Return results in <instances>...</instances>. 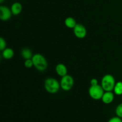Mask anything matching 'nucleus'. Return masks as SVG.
Returning a JSON list of instances; mask_svg holds the SVG:
<instances>
[{
  "label": "nucleus",
  "instance_id": "obj_1",
  "mask_svg": "<svg viewBox=\"0 0 122 122\" xmlns=\"http://www.w3.org/2000/svg\"><path fill=\"white\" fill-rule=\"evenodd\" d=\"M35 67L40 71H44L47 69L48 62L46 58L41 54H35L32 58Z\"/></svg>",
  "mask_w": 122,
  "mask_h": 122
},
{
  "label": "nucleus",
  "instance_id": "obj_2",
  "mask_svg": "<svg viewBox=\"0 0 122 122\" xmlns=\"http://www.w3.org/2000/svg\"><path fill=\"white\" fill-rule=\"evenodd\" d=\"M44 87L48 92L50 94H56L60 88V83L57 81L56 79L52 77H49L45 81Z\"/></svg>",
  "mask_w": 122,
  "mask_h": 122
},
{
  "label": "nucleus",
  "instance_id": "obj_3",
  "mask_svg": "<svg viewBox=\"0 0 122 122\" xmlns=\"http://www.w3.org/2000/svg\"><path fill=\"white\" fill-rule=\"evenodd\" d=\"M116 83L114 76L109 74L104 75L101 80V86L104 91H112L114 90Z\"/></svg>",
  "mask_w": 122,
  "mask_h": 122
},
{
  "label": "nucleus",
  "instance_id": "obj_4",
  "mask_svg": "<svg viewBox=\"0 0 122 122\" xmlns=\"http://www.w3.org/2000/svg\"><path fill=\"white\" fill-rule=\"evenodd\" d=\"M89 95L93 100H99L102 98V95L104 93V90L103 89L101 85L91 86L89 89Z\"/></svg>",
  "mask_w": 122,
  "mask_h": 122
},
{
  "label": "nucleus",
  "instance_id": "obj_5",
  "mask_svg": "<svg viewBox=\"0 0 122 122\" xmlns=\"http://www.w3.org/2000/svg\"><path fill=\"white\" fill-rule=\"evenodd\" d=\"M74 85V79L70 75H66L61 77L60 81V86L62 89L65 91H69L72 89Z\"/></svg>",
  "mask_w": 122,
  "mask_h": 122
},
{
  "label": "nucleus",
  "instance_id": "obj_6",
  "mask_svg": "<svg viewBox=\"0 0 122 122\" xmlns=\"http://www.w3.org/2000/svg\"><path fill=\"white\" fill-rule=\"evenodd\" d=\"M73 32L76 37L79 39H83L86 36L87 30L86 27L82 24H77L73 28Z\"/></svg>",
  "mask_w": 122,
  "mask_h": 122
},
{
  "label": "nucleus",
  "instance_id": "obj_7",
  "mask_svg": "<svg viewBox=\"0 0 122 122\" xmlns=\"http://www.w3.org/2000/svg\"><path fill=\"white\" fill-rule=\"evenodd\" d=\"M11 11L6 6H0V19L2 21H7L11 17Z\"/></svg>",
  "mask_w": 122,
  "mask_h": 122
},
{
  "label": "nucleus",
  "instance_id": "obj_8",
  "mask_svg": "<svg viewBox=\"0 0 122 122\" xmlns=\"http://www.w3.org/2000/svg\"><path fill=\"white\" fill-rule=\"evenodd\" d=\"M114 98V94L112 91H105L101 98L102 101L104 104H109L113 101Z\"/></svg>",
  "mask_w": 122,
  "mask_h": 122
},
{
  "label": "nucleus",
  "instance_id": "obj_9",
  "mask_svg": "<svg viewBox=\"0 0 122 122\" xmlns=\"http://www.w3.org/2000/svg\"><path fill=\"white\" fill-rule=\"evenodd\" d=\"M56 73L58 74V75H59L61 77H63V76L67 75V67L64 64H62V63H60V64H58L56 66Z\"/></svg>",
  "mask_w": 122,
  "mask_h": 122
},
{
  "label": "nucleus",
  "instance_id": "obj_10",
  "mask_svg": "<svg viewBox=\"0 0 122 122\" xmlns=\"http://www.w3.org/2000/svg\"><path fill=\"white\" fill-rule=\"evenodd\" d=\"M22 10V5L20 2H14L12 4L11 7V11L12 14L14 15H19Z\"/></svg>",
  "mask_w": 122,
  "mask_h": 122
},
{
  "label": "nucleus",
  "instance_id": "obj_11",
  "mask_svg": "<svg viewBox=\"0 0 122 122\" xmlns=\"http://www.w3.org/2000/svg\"><path fill=\"white\" fill-rule=\"evenodd\" d=\"M14 54V51H13V49L10 48H5L4 50L2 51V57H3L4 58H5V59H11V58H12L13 57Z\"/></svg>",
  "mask_w": 122,
  "mask_h": 122
},
{
  "label": "nucleus",
  "instance_id": "obj_12",
  "mask_svg": "<svg viewBox=\"0 0 122 122\" xmlns=\"http://www.w3.org/2000/svg\"><path fill=\"white\" fill-rule=\"evenodd\" d=\"M64 24H65L66 27L70 29H73L77 23H76V20L74 18L71 17H69L65 19Z\"/></svg>",
  "mask_w": 122,
  "mask_h": 122
},
{
  "label": "nucleus",
  "instance_id": "obj_13",
  "mask_svg": "<svg viewBox=\"0 0 122 122\" xmlns=\"http://www.w3.org/2000/svg\"><path fill=\"white\" fill-rule=\"evenodd\" d=\"M21 55L23 58L25 60L32 59V57H33L32 51L30 49L26 48L22 49L21 51Z\"/></svg>",
  "mask_w": 122,
  "mask_h": 122
},
{
  "label": "nucleus",
  "instance_id": "obj_14",
  "mask_svg": "<svg viewBox=\"0 0 122 122\" xmlns=\"http://www.w3.org/2000/svg\"><path fill=\"white\" fill-rule=\"evenodd\" d=\"M114 94L117 95H122V82L119 81L117 82L115 85V86L114 88Z\"/></svg>",
  "mask_w": 122,
  "mask_h": 122
},
{
  "label": "nucleus",
  "instance_id": "obj_15",
  "mask_svg": "<svg viewBox=\"0 0 122 122\" xmlns=\"http://www.w3.org/2000/svg\"><path fill=\"white\" fill-rule=\"evenodd\" d=\"M116 114L117 116L122 118V103L117 106L116 108Z\"/></svg>",
  "mask_w": 122,
  "mask_h": 122
},
{
  "label": "nucleus",
  "instance_id": "obj_16",
  "mask_svg": "<svg viewBox=\"0 0 122 122\" xmlns=\"http://www.w3.org/2000/svg\"><path fill=\"white\" fill-rule=\"evenodd\" d=\"M6 45H7V44H6V42L5 39L2 37H1L0 38V50L1 51L4 50L6 48Z\"/></svg>",
  "mask_w": 122,
  "mask_h": 122
},
{
  "label": "nucleus",
  "instance_id": "obj_17",
  "mask_svg": "<svg viewBox=\"0 0 122 122\" xmlns=\"http://www.w3.org/2000/svg\"><path fill=\"white\" fill-rule=\"evenodd\" d=\"M25 66L27 68H31L33 66V61L32 59H28L26 60V61H25Z\"/></svg>",
  "mask_w": 122,
  "mask_h": 122
},
{
  "label": "nucleus",
  "instance_id": "obj_18",
  "mask_svg": "<svg viewBox=\"0 0 122 122\" xmlns=\"http://www.w3.org/2000/svg\"><path fill=\"white\" fill-rule=\"evenodd\" d=\"M108 122H122V118L119 117H113L111 118Z\"/></svg>",
  "mask_w": 122,
  "mask_h": 122
},
{
  "label": "nucleus",
  "instance_id": "obj_19",
  "mask_svg": "<svg viewBox=\"0 0 122 122\" xmlns=\"http://www.w3.org/2000/svg\"><path fill=\"white\" fill-rule=\"evenodd\" d=\"M91 85V86H95L98 85V80L95 78H92L90 81Z\"/></svg>",
  "mask_w": 122,
  "mask_h": 122
},
{
  "label": "nucleus",
  "instance_id": "obj_20",
  "mask_svg": "<svg viewBox=\"0 0 122 122\" xmlns=\"http://www.w3.org/2000/svg\"><path fill=\"white\" fill-rule=\"evenodd\" d=\"M4 1V0H0V2H1V3H2Z\"/></svg>",
  "mask_w": 122,
  "mask_h": 122
},
{
  "label": "nucleus",
  "instance_id": "obj_21",
  "mask_svg": "<svg viewBox=\"0 0 122 122\" xmlns=\"http://www.w3.org/2000/svg\"></svg>",
  "mask_w": 122,
  "mask_h": 122
}]
</instances>
